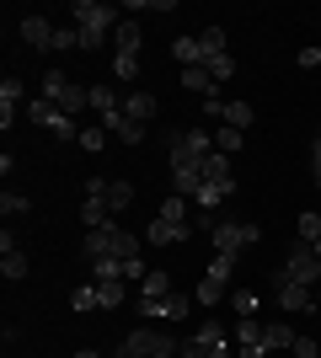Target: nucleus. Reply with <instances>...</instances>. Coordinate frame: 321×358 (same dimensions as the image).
Listing matches in <instances>:
<instances>
[{
  "mask_svg": "<svg viewBox=\"0 0 321 358\" xmlns=\"http://www.w3.org/2000/svg\"><path fill=\"white\" fill-rule=\"evenodd\" d=\"M70 22H76V32H80V48H86V54H97V48L107 43V38H113V32H118V6H97V0H76V6H70Z\"/></svg>",
  "mask_w": 321,
  "mask_h": 358,
  "instance_id": "obj_1",
  "label": "nucleus"
},
{
  "mask_svg": "<svg viewBox=\"0 0 321 358\" xmlns=\"http://www.w3.org/2000/svg\"><path fill=\"white\" fill-rule=\"evenodd\" d=\"M86 257H118V262H129V257H139V236L134 230H118V224H102V230H86Z\"/></svg>",
  "mask_w": 321,
  "mask_h": 358,
  "instance_id": "obj_2",
  "label": "nucleus"
},
{
  "mask_svg": "<svg viewBox=\"0 0 321 358\" xmlns=\"http://www.w3.org/2000/svg\"><path fill=\"white\" fill-rule=\"evenodd\" d=\"M43 96L59 107V113H70V118L92 107V86H76V80H70L64 70H48V75H43Z\"/></svg>",
  "mask_w": 321,
  "mask_h": 358,
  "instance_id": "obj_3",
  "label": "nucleus"
},
{
  "mask_svg": "<svg viewBox=\"0 0 321 358\" xmlns=\"http://www.w3.org/2000/svg\"><path fill=\"white\" fill-rule=\"evenodd\" d=\"M209 241H214V252H220V257H241V252H252V246L262 241V230L252 220H220L209 230Z\"/></svg>",
  "mask_w": 321,
  "mask_h": 358,
  "instance_id": "obj_4",
  "label": "nucleus"
},
{
  "mask_svg": "<svg viewBox=\"0 0 321 358\" xmlns=\"http://www.w3.org/2000/svg\"><path fill=\"white\" fill-rule=\"evenodd\" d=\"M183 348L171 343L166 331H155V327H139V331H129L123 337V348H118V358H177Z\"/></svg>",
  "mask_w": 321,
  "mask_h": 358,
  "instance_id": "obj_5",
  "label": "nucleus"
},
{
  "mask_svg": "<svg viewBox=\"0 0 321 358\" xmlns=\"http://www.w3.org/2000/svg\"><path fill=\"white\" fill-rule=\"evenodd\" d=\"M268 289H273L278 310H290V315H306V310H316V289L294 284V278H290V273H284V268H278L273 278H268Z\"/></svg>",
  "mask_w": 321,
  "mask_h": 358,
  "instance_id": "obj_6",
  "label": "nucleus"
},
{
  "mask_svg": "<svg viewBox=\"0 0 321 358\" xmlns=\"http://www.w3.org/2000/svg\"><path fill=\"white\" fill-rule=\"evenodd\" d=\"M183 358H236L225 348V327L220 321H199V331L183 343Z\"/></svg>",
  "mask_w": 321,
  "mask_h": 358,
  "instance_id": "obj_7",
  "label": "nucleus"
},
{
  "mask_svg": "<svg viewBox=\"0 0 321 358\" xmlns=\"http://www.w3.org/2000/svg\"><path fill=\"white\" fill-rule=\"evenodd\" d=\"M230 273H236V257H220V252H214V262L204 268V278H199V289H193V299H199V305H220V299H225Z\"/></svg>",
  "mask_w": 321,
  "mask_h": 358,
  "instance_id": "obj_8",
  "label": "nucleus"
},
{
  "mask_svg": "<svg viewBox=\"0 0 321 358\" xmlns=\"http://www.w3.org/2000/svg\"><path fill=\"white\" fill-rule=\"evenodd\" d=\"M284 273H290L294 284H306V289H321V257L311 252V241H294V246H290Z\"/></svg>",
  "mask_w": 321,
  "mask_h": 358,
  "instance_id": "obj_9",
  "label": "nucleus"
},
{
  "mask_svg": "<svg viewBox=\"0 0 321 358\" xmlns=\"http://www.w3.org/2000/svg\"><path fill=\"white\" fill-rule=\"evenodd\" d=\"M27 118L38 123V129H54V139H80L76 118H70V113H59L48 96H43V102H27Z\"/></svg>",
  "mask_w": 321,
  "mask_h": 358,
  "instance_id": "obj_10",
  "label": "nucleus"
},
{
  "mask_svg": "<svg viewBox=\"0 0 321 358\" xmlns=\"http://www.w3.org/2000/svg\"><path fill=\"white\" fill-rule=\"evenodd\" d=\"M236 358H268V337H262L257 315H241V321H236Z\"/></svg>",
  "mask_w": 321,
  "mask_h": 358,
  "instance_id": "obj_11",
  "label": "nucleus"
},
{
  "mask_svg": "<svg viewBox=\"0 0 321 358\" xmlns=\"http://www.w3.org/2000/svg\"><path fill=\"white\" fill-rule=\"evenodd\" d=\"M193 305H199L193 294H177V289H171V294H161V299H139V315H155V321H177V315H187Z\"/></svg>",
  "mask_w": 321,
  "mask_h": 358,
  "instance_id": "obj_12",
  "label": "nucleus"
},
{
  "mask_svg": "<svg viewBox=\"0 0 321 358\" xmlns=\"http://www.w3.org/2000/svg\"><path fill=\"white\" fill-rule=\"evenodd\" d=\"M16 32H22V43H27V48L54 54V22H48V16H22V22H16Z\"/></svg>",
  "mask_w": 321,
  "mask_h": 358,
  "instance_id": "obj_13",
  "label": "nucleus"
},
{
  "mask_svg": "<svg viewBox=\"0 0 321 358\" xmlns=\"http://www.w3.org/2000/svg\"><path fill=\"white\" fill-rule=\"evenodd\" d=\"M145 241H150V246H177V241H187V224H183V220H166V214H155L150 230H145Z\"/></svg>",
  "mask_w": 321,
  "mask_h": 358,
  "instance_id": "obj_14",
  "label": "nucleus"
},
{
  "mask_svg": "<svg viewBox=\"0 0 321 358\" xmlns=\"http://www.w3.org/2000/svg\"><path fill=\"white\" fill-rule=\"evenodd\" d=\"M0 273H6V278H27V252L11 241V230L0 236Z\"/></svg>",
  "mask_w": 321,
  "mask_h": 358,
  "instance_id": "obj_15",
  "label": "nucleus"
},
{
  "mask_svg": "<svg viewBox=\"0 0 321 358\" xmlns=\"http://www.w3.org/2000/svg\"><path fill=\"white\" fill-rule=\"evenodd\" d=\"M92 193L102 198V203H107V209H113V214L134 203V187H129V182H92Z\"/></svg>",
  "mask_w": 321,
  "mask_h": 358,
  "instance_id": "obj_16",
  "label": "nucleus"
},
{
  "mask_svg": "<svg viewBox=\"0 0 321 358\" xmlns=\"http://www.w3.org/2000/svg\"><path fill=\"white\" fill-rule=\"evenodd\" d=\"M155 113H161V102H155L150 91H129V96H123V118H134V123H150Z\"/></svg>",
  "mask_w": 321,
  "mask_h": 358,
  "instance_id": "obj_17",
  "label": "nucleus"
},
{
  "mask_svg": "<svg viewBox=\"0 0 321 358\" xmlns=\"http://www.w3.org/2000/svg\"><path fill=\"white\" fill-rule=\"evenodd\" d=\"M139 43H145V32H139L134 16H123L118 32H113V54H139Z\"/></svg>",
  "mask_w": 321,
  "mask_h": 358,
  "instance_id": "obj_18",
  "label": "nucleus"
},
{
  "mask_svg": "<svg viewBox=\"0 0 321 358\" xmlns=\"http://www.w3.org/2000/svg\"><path fill=\"white\" fill-rule=\"evenodd\" d=\"M92 107H97V118H118V113H123V96H118V91H113V86H102V80H97V86H92Z\"/></svg>",
  "mask_w": 321,
  "mask_h": 358,
  "instance_id": "obj_19",
  "label": "nucleus"
},
{
  "mask_svg": "<svg viewBox=\"0 0 321 358\" xmlns=\"http://www.w3.org/2000/svg\"><path fill=\"white\" fill-rule=\"evenodd\" d=\"M16 102H22V80H16V75H6V80H0V129H11Z\"/></svg>",
  "mask_w": 321,
  "mask_h": 358,
  "instance_id": "obj_20",
  "label": "nucleus"
},
{
  "mask_svg": "<svg viewBox=\"0 0 321 358\" xmlns=\"http://www.w3.org/2000/svg\"><path fill=\"white\" fill-rule=\"evenodd\" d=\"M183 86H187V91H199L204 102H209V96H220V80H214V75L204 70V64H193V70H183Z\"/></svg>",
  "mask_w": 321,
  "mask_h": 358,
  "instance_id": "obj_21",
  "label": "nucleus"
},
{
  "mask_svg": "<svg viewBox=\"0 0 321 358\" xmlns=\"http://www.w3.org/2000/svg\"><path fill=\"white\" fill-rule=\"evenodd\" d=\"M102 129H107V134H118L123 145H145V123H134V118H123V113H118V118H107Z\"/></svg>",
  "mask_w": 321,
  "mask_h": 358,
  "instance_id": "obj_22",
  "label": "nucleus"
},
{
  "mask_svg": "<svg viewBox=\"0 0 321 358\" xmlns=\"http://www.w3.org/2000/svg\"><path fill=\"white\" fill-rule=\"evenodd\" d=\"M171 59H183V70L204 64V38L199 32H193V38H177V43H171Z\"/></svg>",
  "mask_w": 321,
  "mask_h": 358,
  "instance_id": "obj_23",
  "label": "nucleus"
},
{
  "mask_svg": "<svg viewBox=\"0 0 321 358\" xmlns=\"http://www.w3.org/2000/svg\"><path fill=\"white\" fill-rule=\"evenodd\" d=\"M262 337H268V353H273V348H290V353H294V343H300V331H294L290 321H268Z\"/></svg>",
  "mask_w": 321,
  "mask_h": 358,
  "instance_id": "obj_24",
  "label": "nucleus"
},
{
  "mask_svg": "<svg viewBox=\"0 0 321 358\" xmlns=\"http://www.w3.org/2000/svg\"><path fill=\"white\" fill-rule=\"evenodd\" d=\"M161 294H171V273L150 268V273H145V284H139V299H161Z\"/></svg>",
  "mask_w": 321,
  "mask_h": 358,
  "instance_id": "obj_25",
  "label": "nucleus"
},
{
  "mask_svg": "<svg viewBox=\"0 0 321 358\" xmlns=\"http://www.w3.org/2000/svg\"><path fill=\"white\" fill-rule=\"evenodd\" d=\"M252 118H257V113H252V102H225V118H220V123L246 134V129H252Z\"/></svg>",
  "mask_w": 321,
  "mask_h": 358,
  "instance_id": "obj_26",
  "label": "nucleus"
},
{
  "mask_svg": "<svg viewBox=\"0 0 321 358\" xmlns=\"http://www.w3.org/2000/svg\"><path fill=\"white\" fill-rule=\"evenodd\" d=\"M199 38H204V64H209V59H220V54H225V27H204Z\"/></svg>",
  "mask_w": 321,
  "mask_h": 358,
  "instance_id": "obj_27",
  "label": "nucleus"
},
{
  "mask_svg": "<svg viewBox=\"0 0 321 358\" xmlns=\"http://www.w3.org/2000/svg\"><path fill=\"white\" fill-rule=\"evenodd\" d=\"M97 299H102V310H118V305H123V278H107V284H97Z\"/></svg>",
  "mask_w": 321,
  "mask_h": 358,
  "instance_id": "obj_28",
  "label": "nucleus"
},
{
  "mask_svg": "<svg viewBox=\"0 0 321 358\" xmlns=\"http://www.w3.org/2000/svg\"><path fill=\"white\" fill-rule=\"evenodd\" d=\"M214 145H220V155H236V150L246 145V134H241V129H225V123H220V134H214Z\"/></svg>",
  "mask_w": 321,
  "mask_h": 358,
  "instance_id": "obj_29",
  "label": "nucleus"
},
{
  "mask_svg": "<svg viewBox=\"0 0 321 358\" xmlns=\"http://www.w3.org/2000/svg\"><path fill=\"white\" fill-rule=\"evenodd\" d=\"M70 310H102V299H97V284H86V289H76V294H70Z\"/></svg>",
  "mask_w": 321,
  "mask_h": 358,
  "instance_id": "obj_30",
  "label": "nucleus"
},
{
  "mask_svg": "<svg viewBox=\"0 0 321 358\" xmlns=\"http://www.w3.org/2000/svg\"><path fill=\"white\" fill-rule=\"evenodd\" d=\"M113 75L118 80H139V54H113Z\"/></svg>",
  "mask_w": 321,
  "mask_h": 358,
  "instance_id": "obj_31",
  "label": "nucleus"
},
{
  "mask_svg": "<svg viewBox=\"0 0 321 358\" xmlns=\"http://www.w3.org/2000/svg\"><path fill=\"white\" fill-rule=\"evenodd\" d=\"M76 145H80V150H92V155H102V150H107V129H102V123H97V129H80Z\"/></svg>",
  "mask_w": 321,
  "mask_h": 358,
  "instance_id": "obj_32",
  "label": "nucleus"
},
{
  "mask_svg": "<svg viewBox=\"0 0 321 358\" xmlns=\"http://www.w3.org/2000/svg\"><path fill=\"white\" fill-rule=\"evenodd\" d=\"M92 268H97V284H107V278H123V262H118V257H97Z\"/></svg>",
  "mask_w": 321,
  "mask_h": 358,
  "instance_id": "obj_33",
  "label": "nucleus"
},
{
  "mask_svg": "<svg viewBox=\"0 0 321 358\" xmlns=\"http://www.w3.org/2000/svg\"><path fill=\"white\" fill-rule=\"evenodd\" d=\"M230 310L236 315H257V294H252V289H236V294H230Z\"/></svg>",
  "mask_w": 321,
  "mask_h": 358,
  "instance_id": "obj_34",
  "label": "nucleus"
},
{
  "mask_svg": "<svg viewBox=\"0 0 321 358\" xmlns=\"http://www.w3.org/2000/svg\"><path fill=\"white\" fill-rule=\"evenodd\" d=\"M161 214H166V220H183V224H193V220H187V203H183V193H171L166 203H161Z\"/></svg>",
  "mask_w": 321,
  "mask_h": 358,
  "instance_id": "obj_35",
  "label": "nucleus"
},
{
  "mask_svg": "<svg viewBox=\"0 0 321 358\" xmlns=\"http://www.w3.org/2000/svg\"><path fill=\"white\" fill-rule=\"evenodd\" d=\"M294 230H300V241H316V236H321V214H311V209H306Z\"/></svg>",
  "mask_w": 321,
  "mask_h": 358,
  "instance_id": "obj_36",
  "label": "nucleus"
},
{
  "mask_svg": "<svg viewBox=\"0 0 321 358\" xmlns=\"http://www.w3.org/2000/svg\"><path fill=\"white\" fill-rule=\"evenodd\" d=\"M177 0H129V11H171Z\"/></svg>",
  "mask_w": 321,
  "mask_h": 358,
  "instance_id": "obj_37",
  "label": "nucleus"
},
{
  "mask_svg": "<svg viewBox=\"0 0 321 358\" xmlns=\"http://www.w3.org/2000/svg\"><path fill=\"white\" fill-rule=\"evenodd\" d=\"M0 209H6V214H27V198H22V193H6V198H0Z\"/></svg>",
  "mask_w": 321,
  "mask_h": 358,
  "instance_id": "obj_38",
  "label": "nucleus"
},
{
  "mask_svg": "<svg viewBox=\"0 0 321 358\" xmlns=\"http://www.w3.org/2000/svg\"><path fill=\"white\" fill-rule=\"evenodd\" d=\"M300 70H321V48H300Z\"/></svg>",
  "mask_w": 321,
  "mask_h": 358,
  "instance_id": "obj_39",
  "label": "nucleus"
},
{
  "mask_svg": "<svg viewBox=\"0 0 321 358\" xmlns=\"http://www.w3.org/2000/svg\"><path fill=\"white\" fill-rule=\"evenodd\" d=\"M294 358H321V348L311 343V337H300V343H294Z\"/></svg>",
  "mask_w": 321,
  "mask_h": 358,
  "instance_id": "obj_40",
  "label": "nucleus"
},
{
  "mask_svg": "<svg viewBox=\"0 0 321 358\" xmlns=\"http://www.w3.org/2000/svg\"><path fill=\"white\" fill-rule=\"evenodd\" d=\"M311 177H316V187H321V139L311 145Z\"/></svg>",
  "mask_w": 321,
  "mask_h": 358,
  "instance_id": "obj_41",
  "label": "nucleus"
},
{
  "mask_svg": "<svg viewBox=\"0 0 321 358\" xmlns=\"http://www.w3.org/2000/svg\"><path fill=\"white\" fill-rule=\"evenodd\" d=\"M76 358H97V348H80V353H76Z\"/></svg>",
  "mask_w": 321,
  "mask_h": 358,
  "instance_id": "obj_42",
  "label": "nucleus"
},
{
  "mask_svg": "<svg viewBox=\"0 0 321 358\" xmlns=\"http://www.w3.org/2000/svg\"><path fill=\"white\" fill-rule=\"evenodd\" d=\"M311 252H316V257H321V236H316V241H311Z\"/></svg>",
  "mask_w": 321,
  "mask_h": 358,
  "instance_id": "obj_43",
  "label": "nucleus"
},
{
  "mask_svg": "<svg viewBox=\"0 0 321 358\" xmlns=\"http://www.w3.org/2000/svg\"><path fill=\"white\" fill-rule=\"evenodd\" d=\"M316 310H321V289H316Z\"/></svg>",
  "mask_w": 321,
  "mask_h": 358,
  "instance_id": "obj_44",
  "label": "nucleus"
}]
</instances>
